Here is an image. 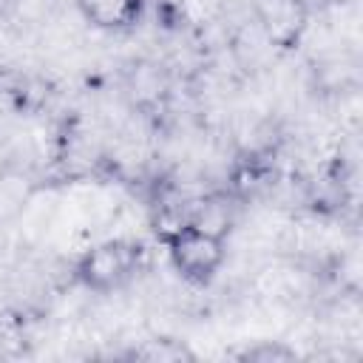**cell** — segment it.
<instances>
[{
	"label": "cell",
	"instance_id": "1",
	"mask_svg": "<svg viewBox=\"0 0 363 363\" xmlns=\"http://www.w3.org/2000/svg\"><path fill=\"white\" fill-rule=\"evenodd\" d=\"M164 244L173 269L190 284H210L227 258V235L210 233L190 221L167 233Z\"/></svg>",
	"mask_w": 363,
	"mask_h": 363
},
{
	"label": "cell",
	"instance_id": "2",
	"mask_svg": "<svg viewBox=\"0 0 363 363\" xmlns=\"http://www.w3.org/2000/svg\"><path fill=\"white\" fill-rule=\"evenodd\" d=\"M142 267V247L128 238H108L82 252L74 267L77 281L91 292H116Z\"/></svg>",
	"mask_w": 363,
	"mask_h": 363
},
{
	"label": "cell",
	"instance_id": "3",
	"mask_svg": "<svg viewBox=\"0 0 363 363\" xmlns=\"http://www.w3.org/2000/svg\"><path fill=\"white\" fill-rule=\"evenodd\" d=\"M252 17L269 45L289 51L303 40L312 9L306 0H252Z\"/></svg>",
	"mask_w": 363,
	"mask_h": 363
},
{
	"label": "cell",
	"instance_id": "4",
	"mask_svg": "<svg viewBox=\"0 0 363 363\" xmlns=\"http://www.w3.org/2000/svg\"><path fill=\"white\" fill-rule=\"evenodd\" d=\"M77 9L82 17L105 31H119L130 28L145 9V0H77Z\"/></svg>",
	"mask_w": 363,
	"mask_h": 363
},
{
	"label": "cell",
	"instance_id": "5",
	"mask_svg": "<svg viewBox=\"0 0 363 363\" xmlns=\"http://www.w3.org/2000/svg\"><path fill=\"white\" fill-rule=\"evenodd\" d=\"M133 357H142L150 363H173V360H193V352L182 340L156 337V340H145V346H139Z\"/></svg>",
	"mask_w": 363,
	"mask_h": 363
},
{
	"label": "cell",
	"instance_id": "6",
	"mask_svg": "<svg viewBox=\"0 0 363 363\" xmlns=\"http://www.w3.org/2000/svg\"><path fill=\"white\" fill-rule=\"evenodd\" d=\"M295 357H298V352L281 340H258L238 354V360H244V363H286Z\"/></svg>",
	"mask_w": 363,
	"mask_h": 363
}]
</instances>
